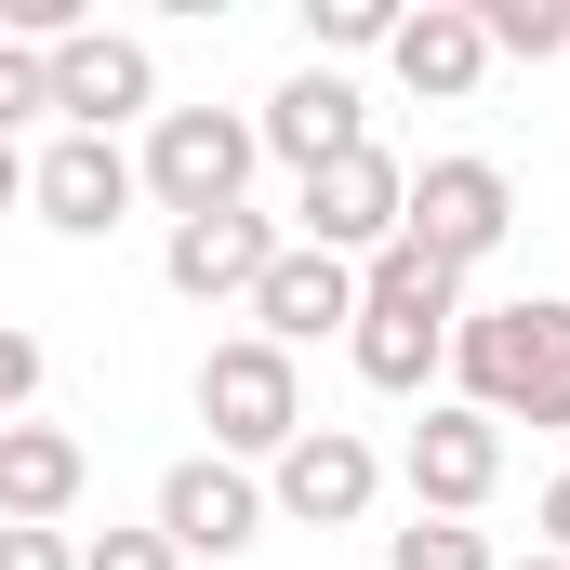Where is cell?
Returning <instances> with one entry per match:
<instances>
[{
    "mask_svg": "<svg viewBox=\"0 0 570 570\" xmlns=\"http://www.w3.org/2000/svg\"><path fill=\"white\" fill-rule=\"evenodd\" d=\"M451 372H464V412H491V425H570V305L558 292L464 305Z\"/></svg>",
    "mask_w": 570,
    "mask_h": 570,
    "instance_id": "6da1fadb",
    "label": "cell"
},
{
    "mask_svg": "<svg viewBox=\"0 0 570 570\" xmlns=\"http://www.w3.org/2000/svg\"><path fill=\"white\" fill-rule=\"evenodd\" d=\"M451 318H464V279L412 253V239H385L372 266H358V385H385V399H425V372L451 358Z\"/></svg>",
    "mask_w": 570,
    "mask_h": 570,
    "instance_id": "7a4b0ae2",
    "label": "cell"
},
{
    "mask_svg": "<svg viewBox=\"0 0 570 570\" xmlns=\"http://www.w3.org/2000/svg\"><path fill=\"white\" fill-rule=\"evenodd\" d=\"M253 159H266V134H253L239 107H159L134 186L173 213V226H199V213H239V199H253Z\"/></svg>",
    "mask_w": 570,
    "mask_h": 570,
    "instance_id": "3957f363",
    "label": "cell"
},
{
    "mask_svg": "<svg viewBox=\"0 0 570 570\" xmlns=\"http://www.w3.org/2000/svg\"><path fill=\"white\" fill-rule=\"evenodd\" d=\"M199 425H213V451H226V464H253V451L279 464L292 438H305V372H292L266 332L213 345V358H199Z\"/></svg>",
    "mask_w": 570,
    "mask_h": 570,
    "instance_id": "277c9868",
    "label": "cell"
},
{
    "mask_svg": "<svg viewBox=\"0 0 570 570\" xmlns=\"http://www.w3.org/2000/svg\"><path fill=\"white\" fill-rule=\"evenodd\" d=\"M292 213H305V253L372 266V253L399 239V213H412V173H399L385 146H345V159H318V173L292 186Z\"/></svg>",
    "mask_w": 570,
    "mask_h": 570,
    "instance_id": "5b68a950",
    "label": "cell"
},
{
    "mask_svg": "<svg viewBox=\"0 0 570 570\" xmlns=\"http://www.w3.org/2000/svg\"><path fill=\"white\" fill-rule=\"evenodd\" d=\"M504 226H518V186H504V159H425L412 173V213H399V239L438 253L451 279L478 266V253H504Z\"/></svg>",
    "mask_w": 570,
    "mask_h": 570,
    "instance_id": "8992f818",
    "label": "cell"
},
{
    "mask_svg": "<svg viewBox=\"0 0 570 570\" xmlns=\"http://www.w3.org/2000/svg\"><path fill=\"white\" fill-rule=\"evenodd\" d=\"M53 107H67V134H107V146H120V120L159 107L146 40H134V27H67V40H53Z\"/></svg>",
    "mask_w": 570,
    "mask_h": 570,
    "instance_id": "52a82bcc",
    "label": "cell"
},
{
    "mask_svg": "<svg viewBox=\"0 0 570 570\" xmlns=\"http://www.w3.org/2000/svg\"><path fill=\"white\" fill-rule=\"evenodd\" d=\"M173 558H239L253 531H266V491H253V464H226V451H186L173 478H159V518H146Z\"/></svg>",
    "mask_w": 570,
    "mask_h": 570,
    "instance_id": "ba28073f",
    "label": "cell"
},
{
    "mask_svg": "<svg viewBox=\"0 0 570 570\" xmlns=\"http://www.w3.org/2000/svg\"><path fill=\"white\" fill-rule=\"evenodd\" d=\"M399 478H412V518H478L491 478H504V425L464 412V399H438L412 425V451H399Z\"/></svg>",
    "mask_w": 570,
    "mask_h": 570,
    "instance_id": "9c48e42d",
    "label": "cell"
},
{
    "mask_svg": "<svg viewBox=\"0 0 570 570\" xmlns=\"http://www.w3.org/2000/svg\"><path fill=\"white\" fill-rule=\"evenodd\" d=\"M372 491H385L372 438H358V425H305V438L279 451V491H266V504L305 518V531H358V518H372Z\"/></svg>",
    "mask_w": 570,
    "mask_h": 570,
    "instance_id": "30bf717a",
    "label": "cell"
},
{
    "mask_svg": "<svg viewBox=\"0 0 570 570\" xmlns=\"http://www.w3.org/2000/svg\"><path fill=\"white\" fill-rule=\"evenodd\" d=\"M27 199H40V226H67V239H107L120 213H134L146 186H134V159L107 134H53L40 159H27Z\"/></svg>",
    "mask_w": 570,
    "mask_h": 570,
    "instance_id": "8fae6325",
    "label": "cell"
},
{
    "mask_svg": "<svg viewBox=\"0 0 570 570\" xmlns=\"http://www.w3.org/2000/svg\"><path fill=\"white\" fill-rule=\"evenodd\" d=\"M253 332L266 345H318V332H358V266H332V253H305V239H279V266L253 279Z\"/></svg>",
    "mask_w": 570,
    "mask_h": 570,
    "instance_id": "7c38bea8",
    "label": "cell"
},
{
    "mask_svg": "<svg viewBox=\"0 0 570 570\" xmlns=\"http://www.w3.org/2000/svg\"><path fill=\"white\" fill-rule=\"evenodd\" d=\"M266 266H279V226H266L253 199H239V213H199V226H173V253H159V279L186 292V305H226V292L253 305V279H266Z\"/></svg>",
    "mask_w": 570,
    "mask_h": 570,
    "instance_id": "4fadbf2b",
    "label": "cell"
},
{
    "mask_svg": "<svg viewBox=\"0 0 570 570\" xmlns=\"http://www.w3.org/2000/svg\"><path fill=\"white\" fill-rule=\"evenodd\" d=\"M266 159H292V173H318V159H345V146H372L358 134V80L345 67H292L279 94H266Z\"/></svg>",
    "mask_w": 570,
    "mask_h": 570,
    "instance_id": "5bb4252c",
    "label": "cell"
},
{
    "mask_svg": "<svg viewBox=\"0 0 570 570\" xmlns=\"http://www.w3.org/2000/svg\"><path fill=\"white\" fill-rule=\"evenodd\" d=\"M80 478H94V451L67 425H40V412L0 425V531H53V518L80 504Z\"/></svg>",
    "mask_w": 570,
    "mask_h": 570,
    "instance_id": "9a60e30c",
    "label": "cell"
},
{
    "mask_svg": "<svg viewBox=\"0 0 570 570\" xmlns=\"http://www.w3.org/2000/svg\"><path fill=\"white\" fill-rule=\"evenodd\" d=\"M385 67H399V80H412L425 107H464V94L491 80V40H478V0H425V13H399Z\"/></svg>",
    "mask_w": 570,
    "mask_h": 570,
    "instance_id": "2e32d148",
    "label": "cell"
},
{
    "mask_svg": "<svg viewBox=\"0 0 570 570\" xmlns=\"http://www.w3.org/2000/svg\"><path fill=\"white\" fill-rule=\"evenodd\" d=\"M478 40L544 67V53H570V0H478Z\"/></svg>",
    "mask_w": 570,
    "mask_h": 570,
    "instance_id": "e0dca14e",
    "label": "cell"
},
{
    "mask_svg": "<svg viewBox=\"0 0 570 570\" xmlns=\"http://www.w3.org/2000/svg\"><path fill=\"white\" fill-rule=\"evenodd\" d=\"M385 570H504V558H491V531H464V518H412V531L385 544Z\"/></svg>",
    "mask_w": 570,
    "mask_h": 570,
    "instance_id": "ac0fdd59",
    "label": "cell"
},
{
    "mask_svg": "<svg viewBox=\"0 0 570 570\" xmlns=\"http://www.w3.org/2000/svg\"><path fill=\"white\" fill-rule=\"evenodd\" d=\"M305 40L318 53H385L399 40V0H305Z\"/></svg>",
    "mask_w": 570,
    "mask_h": 570,
    "instance_id": "d6986e66",
    "label": "cell"
},
{
    "mask_svg": "<svg viewBox=\"0 0 570 570\" xmlns=\"http://www.w3.org/2000/svg\"><path fill=\"white\" fill-rule=\"evenodd\" d=\"M40 107H53V53L0 40V146H13V120H40Z\"/></svg>",
    "mask_w": 570,
    "mask_h": 570,
    "instance_id": "ffe728a7",
    "label": "cell"
},
{
    "mask_svg": "<svg viewBox=\"0 0 570 570\" xmlns=\"http://www.w3.org/2000/svg\"><path fill=\"white\" fill-rule=\"evenodd\" d=\"M27 399H40V332L0 318V425H27Z\"/></svg>",
    "mask_w": 570,
    "mask_h": 570,
    "instance_id": "44dd1931",
    "label": "cell"
},
{
    "mask_svg": "<svg viewBox=\"0 0 570 570\" xmlns=\"http://www.w3.org/2000/svg\"><path fill=\"white\" fill-rule=\"evenodd\" d=\"M80 570H186V558H173L159 531H94V544H80Z\"/></svg>",
    "mask_w": 570,
    "mask_h": 570,
    "instance_id": "7402d4cb",
    "label": "cell"
},
{
    "mask_svg": "<svg viewBox=\"0 0 570 570\" xmlns=\"http://www.w3.org/2000/svg\"><path fill=\"white\" fill-rule=\"evenodd\" d=\"M0 570H80L67 531H0Z\"/></svg>",
    "mask_w": 570,
    "mask_h": 570,
    "instance_id": "603a6c76",
    "label": "cell"
},
{
    "mask_svg": "<svg viewBox=\"0 0 570 570\" xmlns=\"http://www.w3.org/2000/svg\"><path fill=\"white\" fill-rule=\"evenodd\" d=\"M531 518H544V558H570V478H544V504H531Z\"/></svg>",
    "mask_w": 570,
    "mask_h": 570,
    "instance_id": "cb8c5ba5",
    "label": "cell"
},
{
    "mask_svg": "<svg viewBox=\"0 0 570 570\" xmlns=\"http://www.w3.org/2000/svg\"><path fill=\"white\" fill-rule=\"evenodd\" d=\"M13 199H27V146H0V213H13Z\"/></svg>",
    "mask_w": 570,
    "mask_h": 570,
    "instance_id": "d4e9b609",
    "label": "cell"
},
{
    "mask_svg": "<svg viewBox=\"0 0 570 570\" xmlns=\"http://www.w3.org/2000/svg\"><path fill=\"white\" fill-rule=\"evenodd\" d=\"M504 570H570V558H504Z\"/></svg>",
    "mask_w": 570,
    "mask_h": 570,
    "instance_id": "484cf974",
    "label": "cell"
}]
</instances>
